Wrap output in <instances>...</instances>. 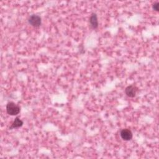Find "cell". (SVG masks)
<instances>
[{"instance_id":"5b68a950","label":"cell","mask_w":159,"mask_h":159,"mask_svg":"<svg viewBox=\"0 0 159 159\" xmlns=\"http://www.w3.org/2000/svg\"><path fill=\"white\" fill-rule=\"evenodd\" d=\"M90 24L93 29H96L98 27V21L96 13H93L90 18Z\"/></svg>"},{"instance_id":"3957f363","label":"cell","mask_w":159,"mask_h":159,"mask_svg":"<svg viewBox=\"0 0 159 159\" xmlns=\"http://www.w3.org/2000/svg\"><path fill=\"white\" fill-rule=\"evenodd\" d=\"M137 91H138V89L136 86L130 85L126 88L125 93L130 98H134L136 96Z\"/></svg>"},{"instance_id":"6da1fadb","label":"cell","mask_w":159,"mask_h":159,"mask_svg":"<svg viewBox=\"0 0 159 159\" xmlns=\"http://www.w3.org/2000/svg\"><path fill=\"white\" fill-rule=\"evenodd\" d=\"M6 111L11 116H16L20 112V107L13 102H9L6 105Z\"/></svg>"},{"instance_id":"52a82bcc","label":"cell","mask_w":159,"mask_h":159,"mask_svg":"<svg viewBox=\"0 0 159 159\" xmlns=\"http://www.w3.org/2000/svg\"><path fill=\"white\" fill-rule=\"evenodd\" d=\"M159 3L158 2L155 3L153 5H152V8L153 10H155V11H159Z\"/></svg>"},{"instance_id":"277c9868","label":"cell","mask_w":159,"mask_h":159,"mask_svg":"<svg viewBox=\"0 0 159 159\" xmlns=\"http://www.w3.org/2000/svg\"><path fill=\"white\" fill-rule=\"evenodd\" d=\"M120 136L121 137V138L124 140H130L132 139V133L131 132V130L128 129H123L121 131L120 133Z\"/></svg>"},{"instance_id":"7a4b0ae2","label":"cell","mask_w":159,"mask_h":159,"mask_svg":"<svg viewBox=\"0 0 159 159\" xmlns=\"http://www.w3.org/2000/svg\"><path fill=\"white\" fill-rule=\"evenodd\" d=\"M28 22L29 24H31L32 26L35 27H38L41 25L42 20H41V18L39 16L34 15H31L29 17L28 19Z\"/></svg>"},{"instance_id":"8992f818","label":"cell","mask_w":159,"mask_h":159,"mask_svg":"<svg viewBox=\"0 0 159 159\" xmlns=\"http://www.w3.org/2000/svg\"><path fill=\"white\" fill-rule=\"evenodd\" d=\"M23 125V121H21L19 118H15V121H13V124L10 128V129H16L21 127Z\"/></svg>"}]
</instances>
